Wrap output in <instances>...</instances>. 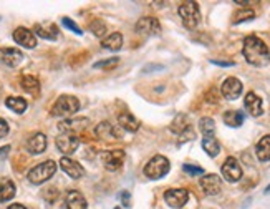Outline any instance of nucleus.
Wrapping results in <instances>:
<instances>
[{"label":"nucleus","instance_id":"12","mask_svg":"<svg viewBox=\"0 0 270 209\" xmlns=\"http://www.w3.org/2000/svg\"><path fill=\"white\" fill-rule=\"evenodd\" d=\"M88 118H75V120H65L58 125L62 133L65 135H76L80 131H83L86 126H88Z\"/></svg>","mask_w":270,"mask_h":209},{"label":"nucleus","instance_id":"32","mask_svg":"<svg viewBox=\"0 0 270 209\" xmlns=\"http://www.w3.org/2000/svg\"><path fill=\"white\" fill-rule=\"evenodd\" d=\"M255 17V13L252 8H240L239 12L234 15V24H240V22H245V20H252Z\"/></svg>","mask_w":270,"mask_h":209},{"label":"nucleus","instance_id":"17","mask_svg":"<svg viewBox=\"0 0 270 209\" xmlns=\"http://www.w3.org/2000/svg\"><path fill=\"white\" fill-rule=\"evenodd\" d=\"M95 135L98 136L100 139H104V141H111L114 138H121V131H118L111 123L108 121H103L95 128Z\"/></svg>","mask_w":270,"mask_h":209},{"label":"nucleus","instance_id":"35","mask_svg":"<svg viewBox=\"0 0 270 209\" xmlns=\"http://www.w3.org/2000/svg\"><path fill=\"white\" fill-rule=\"evenodd\" d=\"M62 24H63V25H65V27H67V29H68V30L75 32V34H76V35H83V32H81V29H80V27H78V25H76V24H75V22H71L70 19H68V17H63V19H62Z\"/></svg>","mask_w":270,"mask_h":209},{"label":"nucleus","instance_id":"14","mask_svg":"<svg viewBox=\"0 0 270 209\" xmlns=\"http://www.w3.org/2000/svg\"><path fill=\"white\" fill-rule=\"evenodd\" d=\"M24 60V55H22L20 50L17 48H0V63L3 65L15 68Z\"/></svg>","mask_w":270,"mask_h":209},{"label":"nucleus","instance_id":"3","mask_svg":"<svg viewBox=\"0 0 270 209\" xmlns=\"http://www.w3.org/2000/svg\"><path fill=\"white\" fill-rule=\"evenodd\" d=\"M55 171H57V163L52 160L43 161L29 171V181L32 184H42L47 179L52 178L55 174Z\"/></svg>","mask_w":270,"mask_h":209},{"label":"nucleus","instance_id":"39","mask_svg":"<svg viewBox=\"0 0 270 209\" xmlns=\"http://www.w3.org/2000/svg\"><path fill=\"white\" fill-rule=\"evenodd\" d=\"M8 130H10V128H8L7 121L0 118V138H3V136H7V135H8Z\"/></svg>","mask_w":270,"mask_h":209},{"label":"nucleus","instance_id":"26","mask_svg":"<svg viewBox=\"0 0 270 209\" xmlns=\"http://www.w3.org/2000/svg\"><path fill=\"white\" fill-rule=\"evenodd\" d=\"M224 123L231 128H239V126L244 123V113L242 111H226L224 113Z\"/></svg>","mask_w":270,"mask_h":209},{"label":"nucleus","instance_id":"36","mask_svg":"<svg viewBox=\"0 0 270 209\" xmlns=\"http://www.w3.org/2000/svg\"><path fill=\"white\" fill-rule=\"evenodd\" d=\"M182 170H184V173H187L189 176H201L204 174V170L199 166H192V165H184L182 166Z\"/></svg>","mask_w":270,"mask_h":209},{"label":"nucleus","instance_id":"19","mask_svg":"<svg viewBox=\"0 0 270 209\" xmlns=\"http://www.w3.org/2000/svg\"><path fill=\"white\" fill-rule=\"evenodd\" d=\"M27 149L32 154H40L47 149V136L43 133H35L32 138L27 141Z\"/></svg>","mask_w":270,"mask_h":209},{"label":"nucleus","instance_id":"40","mask_svg":"<svg viewBox=\"0 0 270 209\" xmlns=\"http://www.w3.org/2000/svg\"><path fill=\"white\" fill-rule=\"evenodd\" d=\"M214 63V65H221V67H232L234 65V62H219V60H210Z\"/></svg>","mask_w":270,"mask_h":209},{"label":"nucleus","instance_id":"20","mask_svg":"<svg viewBox=\"0 0 270 209\" xmlns=\"http://www.w3.org/2000/svg\"><path fill=\"white\" fill-rule=\"evenodd\" d=\"M34 34H36L38 37H42L45 40H57L58 38V29L55 24H47V25L36 24L34 27Z\"/></svg>","mask_w":270,"mask_h":209},{"label":"nucleus","instance_id":"2","mask_svg":"<svg viewBox=\"0 0 270 209\" xmlns=\"http://www.w3.org/2000/svg\"><path fill=\"white\" fill-rule=\"evenodd\" d=\"M80 110V102L71 95H62L52 108L53 116H71Z\"/></svg>","mask_w":270,"mask_h":209},{"label":"nucleus","instance_id":"5","mask_svg":"<svg viewBox=\"0 0 270 209\" xmlns=\"http://www.w3.org/2000/svg\"><path fill=\"white\" fill-rule=\"evenodd\" d=\"M169 171V161L168 158L156 154L154 158H151L148 165L144 166V174L149 179H161L163 176H166Z\"/></svg>","mask_w":270,"mask_h":209},{"label":"nucleus","instance_id":"4","mask_svg":"<svg viewBox=\"0 0 270 209\" xmlns=\"http://www.w3.org/2000/svg\"><path fill=\"white\" fill-rule=\"evenodd\" d=\"M179 17L182 19V24H184L186 29L189 30H194L196 27L199 25V20H201V12H199V7L196 2H184L179 5Z\"/></svg>","mask_w":270,"mask_h":209},{"label":"nucleus","instance_id":"22","mask_svg":"<svg viewBox=\"0 0 270 209\" xmlns=\"http://www.w3.org/2000/svg\"><path fill=\"white\" fill-rule=\"evenodd\" d=\"M67 208L68 209H86V199L80 191H70L67 194Z\"/></svg>","mask_w":270,"mask_h":209},{"label":"nucleus","instance_id":"23","mask_svg":"<svg viewBox=\"0 0 270 209\" xmlns=\"http://www.w3.org/2000/svg\"><path fill=\"white\" fill-rule=\"evenodd\" d=\"M255 153L260 161H270V135H265L264 138H260V141L255 146Z\"/></svg>","mask_w":270,"mask_h":209},{"label":"nucleus","instance_id":"24","mask_svg":"<svg viewBox=\"0 0 270 209\" xmlns=\"http://www.w3.org/2000/svg\"><path fill=\"white\" fill-rule=\"evenodd\" d=\"M118 123H120V126H123L126 131H131V133L139 130V121L136 120L131 113H121V115L118 116Z\"/></svg>","mask_w":270,"mask_h":209},{"label":"nucleus","instance_id":"37","mask_svg":"<svg viewBox=\"0 0 270 209\" xmlns=\"http://www.w3.org/2000/svg\"><path fill=\"white\" fill-rule=\"evenodd\" d=\"M43 198L47 199L48 203H53L55 199L58 198V189L57 188H48L43 191Z\"/></svg>","mask_w":270,"mask_h":209},{"label":"nucleus","instance_id":"33","mask_svg":"<svg viewBox=\"0 0 270 209\" xmlns=\"http://www.w3.org/2000/svg\"><path fill=\"white\" fill-rule=\"evenodd\" d=\"M90 29L96 35V37H103L104 32H106V25H104L101 20H95L93 24L90 25Z\"/></svg>","mask_w":270,"mask_h":209},{"label":"nucleus","instance_id":"27","mask_svg":"<svg viewBox=\"0 0 270 209\" xmlns=\"http://www.w3.org/2000/svg\"><path fill=\"white\" fill-rule=\"evenodd\" d=\"M5 104H7V108L8 110H12L13 113H18V115H22L25 110H27V100L24 98H20V97H10V98H7L5 100Z\"/></svg>","mask_w":270,"mask_h":209},{"label":"nucleus","instance_id":"6","mask_svg":"<svg viewBox=\"0 0 270 209\" xmlns=\"http://www.w3.org/2000/svg\"><path fill=\"white\" fill-rule=\"evenodd\" d=\"M101 161L106 171H118L125 163V151L123 149H109L101 153Z\"/></svg>","mask_w":270,"mask_h":209},{"label":"nucleus","instance_id":"30","mask_svg":"<svg viewBox=\"0 0 270 209\" xmlns=\"http://www.w3.org/2000/svg\"><path fill=\"white\" fill-rule=\"evenodd\" d=\"M199 130L204 136H214V131H216V123H214L212 118H201L199 120Z\"/></svg>","mask_w":270,"mask_h":209},{"label":"nucleus","instance_id":"7","mask_svg":"<svg viewBox=\"0 0 270 209\" xmlns=\"http://www.w3.org/2000/svg\"><path fill=\"white\" fill-rule=\"evenodd\" d=\"M222 176L226 178L229 183H237L242 178V168L239 165V161L236 158H227L222 165Z\"/></svg>","mask_w":270,"mask_h":209},{"label":"nucleus","instance_id":"11","mask_svg":"<svg viewBox=\"0 0 270 209\" xmlns=\"http://www.w3.org/2000/svg\"><path fill=\"white\" fill-rule=\"evenodd\" d=\"M78 146H80V139H78V136L76 135H65L63 133L57 138V148L65 154L75 153L76 149H78Z\"/></svg>","mask_w":270,"mask_h":209},{"label":"nucleus","instance_id":"16","mask_svg":"<svg viewBox=\"0 0 270 209\" xmlns=\"http://www.w3.org/2000/svg\"><path fill=\"white\" fill-rule=\"evenodd\" d=\"M60 166L62 170L70 176L71 179H80L85 176V170L83 166H80V163L70 160V158H62L60 160Z\"/></svg>","mask_w":270,"mask_h":209},{"label":"nucleus","instance_id":"38","mask_svg":"<svg viewBox=\"0 0 270 209\" xmlns=\"http://www.w3.org/2000/svg\"><path fill=\"white\" fill-rule=\"evenodd\" d=\"M120 199H121V203H123V206H125V208L130 206L131 196H130V193H128V191H121V193H120Z\"/></svg>","mask_w":270,"mask_h":209},{"label":"nucleus","instance_id":"15","mask_svg":"<svg viewBox=\"0 0 270 209\" xmlns=\"http://www.w3.org/2000/svg\"><path fill=\"white\" fill-rule=\"evenodd\" d=\"M201 188H202L204 193L209 194V196H216L222 189V181L217 174H205L202 176V179H201Z\"/></svg>","mask_w":270,"mask_h":209},{"label":"nucleus","instance_id":"31","mask_svg":"<svg viewBox=\"0 0 270 209\" xmlns=\"http://www.w3.org/2000/svg\"><path fill=\"white\" fill-rule=\"evenodd\" d=\"M171 130L174 131V133H179V135H182L184 131L189 130V125H187V118H186V115H177V116H176V120L172 121Z\"/></svg>","mask_w":270,"mask_h":209},{"label":"nucleus","instance_id":"28","mask_svg":"<svg viewBox=\"0 0 270 209\" xmlns=\"http://www.w3.org/2000/svg\"><path fill=\"white\" fill-rule=\"evenodd\" d=\"M20 85L25 92H29L30 95H38L40 92V83L35 76H30V75H25L20 78Z\"/></svg>","mask_w":270,"mask_h":209},{"label":"nucleus","instance_id":"42","mask_svg":"<svg viewBox=\"0 0 270 209\" xmlns=\"http://www.w3.org/2000/svg\"><path fill=\"white\" fill-rule=\"evenodd\" d=\"M114 209H118V208H114Z\"/></svg>","mask_w":270,"mask_h":209},{"label":"nucleus","instance_id":"18","mask_svg":"<svg viewBox=\"0 0 270 209\" xmlns=\"http://www.w3.org/2000/svg\"><path fill=\"white\" fill-rule=\"evenodd\" d=\"M244 106H245L247 113H249V115H252V116H260V115L264 113L262 100H260L254 92H250V93H247V95H245Z\"/></svg>","mask_w":270,"mask_h":209},{"label":"nucleus","instance_id":"10","mask_svg":"<svg viewBox=\"0 0 270 209\" xmlns=\"http://www.w3.org/2000/svg\"><path fill=\"white\" fill-rule=\"evenodd\" d=\"M13 40L20 45V47L25 48H35L36 47V37L35 34L25 27H18V29L13 32Z\"/></svg>","mask_w":270,"mask_h":209},{"label":"nucleus","instance_id":"21","mask_svg":"<svg viewBox=\"0 0 270 209\" xmlns=\"http://www.w3.org/2000/svg\"><path fill=\"white\" fill-rule=\"evenodd\" d=\"M15 196V184L12 179H0V203H7Z\"/></svg>","mask_w":270,"mask_h":209},{"label":"nucleus","instance_id":"13","mask_svg":"<svg viewBox=\"0 0 270 209\" xmlns=\"http://www.w3.org/2000/svg\"><path fill=\"white\" fill-rule=\"evenodd\" d=\"M221 92H222L224 98H226V100H237V98L240 97V93H242V83H240V80L234 78V76L227 78L222 83V86H221Z\"/></svg>","mask_w":270,"mask_h":209},{"label":"nucleus","instance_id":"8","mask_svg":"<svg viewBox=\"0 0 270 209\" xmlns=\"http://www.w3.org/2000/svg\"><path fill=\"white\" fill-rule=\"evenodd\" d=\"M135 29H136V34L144 35V37L161 34V25H159V22L156 19H153V17H144V19L138 20Z\"/></svg>","mask_w":270,"mask_h":209},{"label":"nucleus","instance_id":"25","mask_svg":"<svg viewBox=\"0 0 270 209\" xmlns=\"http://www.w3.org/2000/svg\"><path fill=\"white\" fill-rule=\"evenodd\" d=\"M202 148L210 158H216L219 154V151H221V144H219V141L214 138V136H204L202 138Z\"/></svg>","mask_w":270,"mask_h":209},{"label":"nucleus","instance_id":"29","mask_svg":"<svg viewBox=\"0 0 270 209\" xmlns=\"http://www.w3.org/2000/svg\"><path fill=\"white\" fill-rule=\"evenodd\" d=\"M103 47L108 48V50H113V52H116V50H120L123 47V37L121 34H118V32H114L109 37H106L103 40Z\"/></svg>","mask_w":270,"mask_h":209},{"label":"nucleus","instance_id":"9","mask_svg":"<svg viewBox=\"0 0 270 209\" xmlns=\"http://www.w3.org/2000/svg\"><path fill=\"white\" fill-rule=\"evenodd\" d=\"M187 199H189V193H187L186 189H169L164 193V201L174 209H179L184 206Z\"/></svg>","mask_w":270,"mask_h":209},{"label":"nucleus","instance_id":"1","mask_svg":"<svg viewBox=\"0 0 270 209\" xmlns=\"http://www.w3.org/2000/svg\"><path fill=\"white\" fill-rule=\"evenodd\" d=\"M244 57L245 60L254 67H265L270 62V52L262 40L255 35H250L244 40Z\"/></svg>","mask_w":270,"mask_h":209},{"label":"nucleus","instance_id":"41","mask_svg":"<svg viewBox=\"0 0 270 209\" xmlns=\"http://www.w3.org/2000/svg\"><path fill=\"white\" fill-rule=\"evenodd\" d=\"M8 209H27V208L22 206V204H12V206H8Z\"/></svg>","mask_w":270,"mask_h":209},{"label":"nucleus","instance_id":"34","mask_svg":"<svg viewBox=\"0 0 270 209\" xmlns=\"http://www.w3.org/2000/svg\"><path fill=\"white\" fill-rule=\"evenodd\" d=\"M120 63V58H108V60H101V62H96L95 68H113Z\"/></svg>","mask_w":270,"mask_h":209}]
</instances>
